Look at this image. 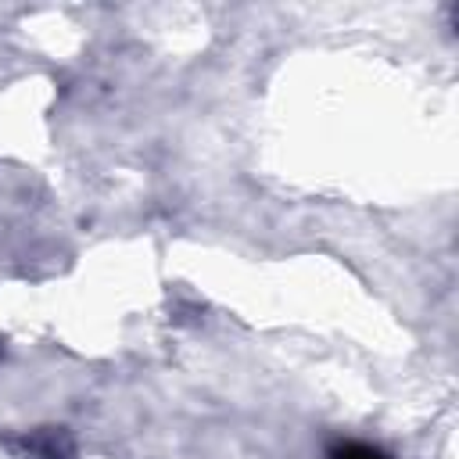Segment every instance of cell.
Wrapping results in <instances>:
<instances>
[{
    "instance_id": "obj_1",
    "label": "cell",
    "mask_w": 459,
    "mask_h": 459,
    "mask_svg": "<svg viewBox=\"0 0 459 459\" xmlns=\"http://www.w3.org/2000/svg\"><path fill=\"white\" fill-rule=\"evenodd\" d=\"M11 448L14 459H72L75 455V441L65 427H39V430H25L18 437L4 441Z\"/></svg>"
},
{
    "instance_id": "obj_2",
    "label": "cell",
    "mask_w": 459,
    "mask_h": 459,
    "mask_svg": "<svg viewBox=\"0 0 459 459\" xmlns=\"http://www.w3.org/2000/svg\"><path fill=\"white\" fill-rule=\"evenodd\" d=\"M326 459H391V455L369 441H333Z\"/></svg>"
}]
</instances>
